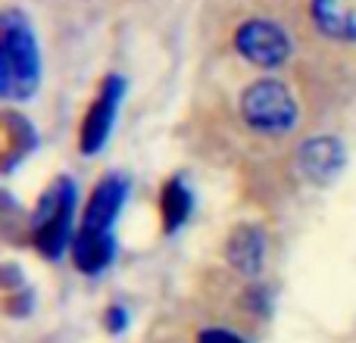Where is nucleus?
Returning a JSON list of instances; mask_svg holds the SVG:
<instances>
[{
	"instance_id": "obj_1",
	"label": "nucleus",
	"mask_w": 356,
	"mask_h": 343,
	"mask_svg": "<svg viewBox=\"0 0 356 343\" xmlns=\"http://www.w3.org/2000/svg\"><path fill=\"white\" fill-rule=\"evenodd\" d=\"M41 81V56L22 12L6 10L0 19V91L10 100H29Z\"/></svg>"
},
{
	"instance_id": "obj_2",
	"label": "nucleus",
	"mask_w": 356,
	"mask_h": 343,
	"mask_svg": "<svg viewBox=\"0 0 356 343\" xmlns=\"http://www.w3.org/2000/svg\"><path fill=\"white\" fill-rule=\"evenodd\" d=\"M72 215H75V181L56 178L38 200L31 215V237L35 246L50 259H60L66 246H72Z\"/></svg>"
},
{
	"instance_id": "obj_3",
	"label": "nucleus",
	"mask_w": 356,
	"mask_h": 343,
	"mask_svg": "<svg viewBox=\"0 0 356 343\" xmlns=\"http://www.w3.org/2000/svg\"><path fill=\"white\" fill-rule=\"evenodd\" d=\"M241 112L247 125L266 135H282L297 122V103L282 81H257L241 97Z\"/></svg>"
},
{
	"instance_id": "obj_4",
	"label": "nucleus",
	"mask_w": 356,
	"mask_h": 343,
	"mask_svg": "<svg viewBox=\"0 0 356 343\" xmlns=\"http://www.w3.org/2000/svg\"><path fill=\"white\" fill-rule=\"evenodd\" d=\"M234 47L253 66L278 69L291 56V37L282 25L269 22V19H247L234 31Z\"/></svg>"
},
{
	"instance_id": "obj_5",
	"label": "nucleus",
	"mask_w": 356,
	"mask_h": 343,
	"mask_svg": "<svg viewBox=\"0 0 356 343\" xmlns=\"http://www.w3.org/2000/svg\"><path fill=\"white\" fill-rule=\"evenodd\" d=\"M122 91H125V81L119 78V75H110V78L100 85L97 100L91 103L85 122H81V137H79L81 153L91 156L106 144L110 128H113V119H116V110H119V100H122Z\"/></svg>"
},
{
	"instance_id": "obj_6",
	"label": "nucleus",
	"mask_w": 356,
	"mask_h": 343,
	"mask_svg": "<svg viewBox=\"0 0 356 343\" xmlns=\"http://www.w3.org/2000/svg\"><path fill=\"white\" fill-rule=\"evenodd\" d=\"M125 196H129V181H125L122 175L100 178L91 200H88V206H85V215H81L79 228L113 234V225H116V215H119V209H122Z\"/></svg>"
},
{
	"instance_id": "obj_7",
	"label": "nucleus",
	"mask_w": 356,
	"mask_h": 343,
	"mask_svg": "<svg viewBox=\"0 0 356 343\" xmlns=\"http://www.w3.org/2000/svg\"><path fill=\"white\" fill-rule=\"evenodd\" d=\"M297 162L313 184H328L344 169V147L338 137H309L297 150Z\"/></svg>"
},
{
	"instance_id": "obj_8",
	"label": "nucleus",
	"mask_w": 356,
	"mask_h": 343,
	"mask_svg": "<svg viewBox=\"0 0 356 343\" xmlns=\"http://www.w3.org/2000/svg\"><path fill=\"white\" fill-rule=\"evenodd\" d=\"M72 262L79 271L85 275H97L106 265L113 262V253H116V240L113 234H100V231H88V228H79L72 237Z\"/></svg>"
},
{
	"instance_id": "obj_9",
	"label": "nucleus",
	"mask_w": 356,
	"mask_h": 343,
	"mask_svg": "<svg viewBox=\"0 0 356 343\" xmlns=\"http://www.w3.org/2000/svg\"><path fill=\"white\" fill-rule=\"evenodd\" d=\"M313 22L325 37L356 41V0H313Z\"/></svg>"
},
{
	"instance_id": "obj_10",
	"label": "nucleus",
	"mask_w": 356,
	"mask_h": 343,
	"mask_svg": "<svg viewBox=\"0 0 356 343\" xmlns=\"http://www.w3.org/2000/svg\"><path fill=\"white\" fill-rule=\"evenodd\" d=\"M263 253H266V240H263V231L257 225H238L228 237V246H225V256L241 275H259L263 269Z\"/></svg>"
},
{
	"instance_id": "obj_11",
	"label": "nucleus",
	"mask_w": 356,
	"mask_h": 343,
	"mask_svg": "<svg viewBox=\"0 0 356 343\" xmlns=\"http://www.w3.org/2000/svg\"><path fill=\"white\" fill-rule=\"evenodd\" d=\"M191 206H194L191 190L184 187L178 178H172V181L163 187V203H160V209H163V231H166V234L178 231V228L188 221Z\"/></svg>"
},
{
	"instance_id": "obj_12",
	"label": "nucleus",
	"mask_w": 356,
	"mask_h": 343,
	"mask_svg": "<svg viewBox=\"0 0 356 343\" xmlns=\"http://www.w3.org/2000/svg\"><path fill=\"white\" fill-rule=\"evenodd\" d=\"M3 137H6V141H3V162H6V169H13L31 147H35V131H31V125L25 122V119H19L16 112H6Z\"/></svg>"
},
{
	"instance_id": "obj_13",
	"label": "nucleus",
	"mask_w": 356,
	"mask_h": 343,
	"mask_svg": "<svg viewBox=\"0 0 356 343\" xmlns=\"http://www.w3.org/2000/svg\"><path fill=\"white\" fill-rule=\"evenodd\" d=\"M197 343H244L234 331H225V328H209V331H203Z\"/></svg>"
},
{
	"instance_id": "obj_14",
	"label": "nucleus",
	"mask_w": 356,
	"mask_h": 343,
	"mask_svg": "<svg viewBox=\"0 0 356 343\" xmlns=\"http://www.w3.org/2000/svg\"><path fill=\"white\" fill-rule=\"evenodd\" d=\"M106 328H110L113 334H119V331H122V328H125V312H122V309H116V306H113L110 312H106Z\"/></svg>"
}]
</instances>
